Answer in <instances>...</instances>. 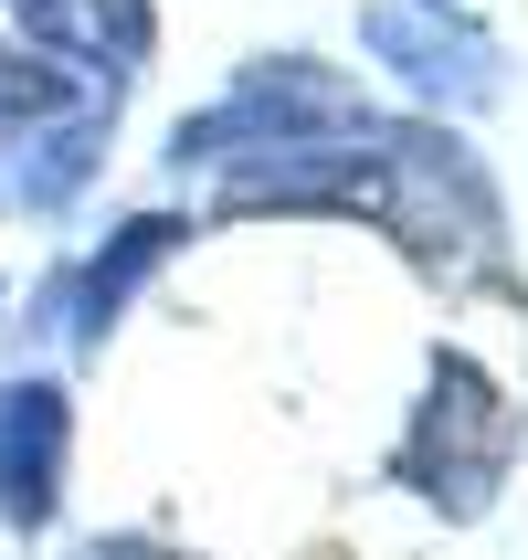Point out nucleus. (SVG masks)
Wrapping results in <instances>:
<instances>
[{"instance_id":"nucleus-1","label":"nucleus","mask_w":528,"mask_h":560,"mask_svg":"<svg viewBox=\"0 0 528 560\" xmlns=\"http://www.w3.org/2000/svg\"><path fill=\"white\" fill-rule=\"evenodd\" d=\"M507 455H518V402L476 371L466 349H444L434 381H423V412L402 434V487H423L444 518H476L507 487Z\"/></svg>"},{"instance_id":"nucleus-2","label":"nucleus","mask_w":528,"mask_h":560,"mask_svg":"<svg viewBox=\"0 0 528 560\" xmlns=\"http://www.w3.org/2000/svg\"><path fill=\"white\" fill-rule=\"evenodd\" d=\"M360 43H371L423 106H486V95H507L497 32L466 22L455 0H371V11H360Z\"/></svg>"},{"instance_id":"nucleus-3","label":"nucleus","mask_w":528,"mask_h":560,"mask_svg":"<svg viewBox=\"0 0 528 560\" xmlns=\"http://www.w3.org/2000/svg\"><path fill=\"white\" fill-rule=\"evenodd\" d=\"M11 32H22V54H43L54 74H74L95 95H117L159 43L149 0H11Z\"/></svg>"},{"instance_id":"nucleus-4","label":"nucleus","mask_w":528,"mask_h":560,"mask_svg":"<svg viewBox=\"0 0 528 560\" xmlns=\"http://www.w3.org/2000/svg\"><path fill=\"white\" fill-rule=\"evenodd\" d=\"M63 455L74 412L54 381H0V529H43L63 508Z\"/></svg>"},{"instance_id":"nucleus-5","label":"nucleus","mask_w":528,"mask_h":560,"mask_svg":"<svg viewBox=\"0 0 528 560\" xmlns=\"http://www.w3.org/2000/svg\"><path fill=\"white\" fill-rule=\"evenodd\" d=\"M74 560H180V550H159V539H85Z\"/></svg>"}]
</instances>
